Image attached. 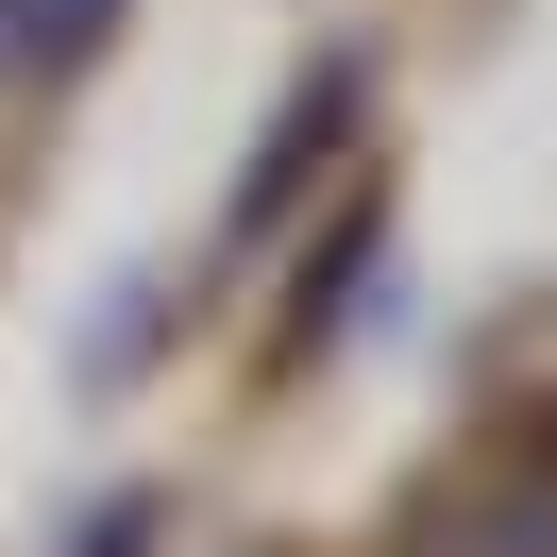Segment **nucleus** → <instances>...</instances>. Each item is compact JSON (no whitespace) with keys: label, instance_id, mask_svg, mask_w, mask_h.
<instances>
[{"label":"nucleus","instance_id":"f03ea898","mask_svg":"<svg viewBox=\"0 0 557 557\" xmlns=\"http://www.w3.org/2000/svg\"><path fill=\"white\" fill-rule=\"evenodd\" d=\"M372 271H388V203H338V220H321L305 305H287V372H321V355H338V321L372 305Z\"/></svg>","mask_w":557,"mask_h":557},{"label":"nucleus","instance_id":"20e7f679","mask_svg":"<svg viewBox=\"0 0 557 557\" xmlns=\"http://www.w3.org/2000/svg\"><path fill=\"white\" fill-rule=\"evenodd\" d=\"M0 69H17V0H0Z\"/></svg>","mask_w":557,"mask_h":557},{"label":"nucleus","instance_id":"f257e3e1","mask_svg":"<svg viewBox=\"0 0 557 557\" xmlns=\"http://www.w3.org/2000/svg\"><path fill=\"white\" fill-rule=\"evenodd\" d=\"M355 102H372L355 69H305V102H287V119H271V152L237 170V253H253V237H287V203H305V186L355 152Z\"/></svg>","mask_w":557,"mask_h":557},{"label":"nucleus","instance_id":"7ed1b4c3","mask_svg":"<svg viewBox=\"0 0 557 557\" xmlns=\"http://www.w3.org/2000/svg\"><path fill=\"white\" fill-rule=\"evenodd\" d=\"M119 35V0H17V69H85Z\"/></svg>","mask_w":557,"mask_h":557}]
</instances>
